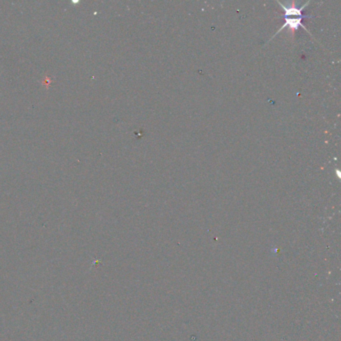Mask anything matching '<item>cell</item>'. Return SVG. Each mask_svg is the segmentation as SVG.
<instances>
[{
	"mask_svg": "<svg viewBox=\"0 0 341 341\" xmlns=\"http://www.w3.org/2000/svg\"><path fill=\"white\" fill-rule=\"evenodd\" d=\"M278 4L281 6V8L283 9V11H284V15H283V17H284V19H285V22H284V24L282 25V27L278 30V32L274 34V36L272 37V38H274L278 34H279L285 27H288L291 31L292 30H297L299 29V27L301 26V27H303L308 33H309V31L305 28V26L302 24V19H303V15H302V10L310 3V2H305L302 6H300V7H297L296 5H295V3L294 2H291V3H289V5H284V4H282L281 2H279L278 1Z\"/></svg>",
	"mask_w": 341,
	"mask_h": 341,
	"instance_id": "1",
	"label": "cell"
}]
</instances>
